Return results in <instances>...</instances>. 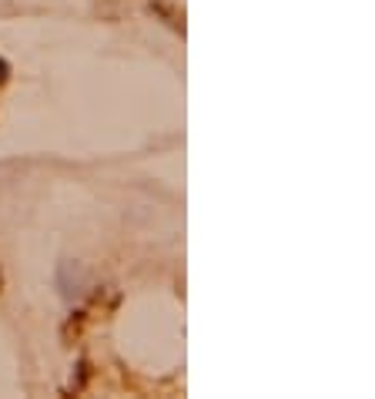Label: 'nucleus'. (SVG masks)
<instances>
[{
  "label": "nucleus",
  "mask_w": 375,
  "mask_h": 399,
  "mask_svg": "<svg viewBox=\"0 0 375 399\" xmlns=\"http://www.w3.org/2000/svg\"><path fill=\"white\" fill-rule=\"evenodd\" d=\"M7 74H11V67H7V61H4V57H0V84H4V81H7Z\"/></svg>",
  "instance_id": "f257e3e1"
}]
</instances>
